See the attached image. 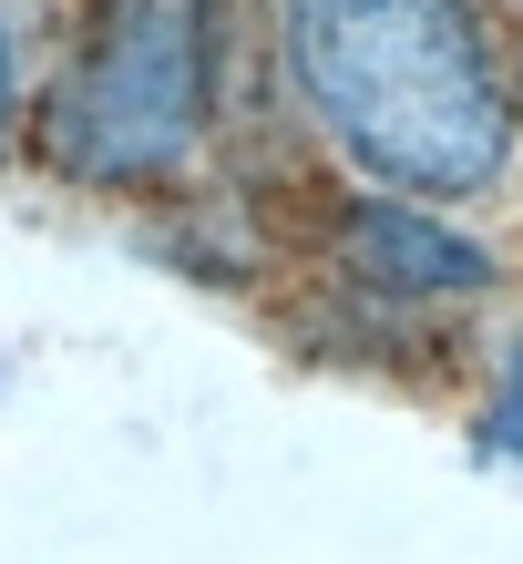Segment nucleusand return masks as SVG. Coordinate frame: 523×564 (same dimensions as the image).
<instances>
[{
    "label": "nucleus",
    "instance_id": "f257e3e1",
    "mask_svg": "<svg viewBox=\"0 0 523 564\" xmlns=\"http://www.w3.org/2000/svg\"><path fill=\"white\" fill-rule=\"evenodd\" d=\"M277 52L370 195L462 206L503 185L523 113L482 0H277Z\"/></svg>",
    "mask_w": 523,
    "mask_h": 564
},
{
    "label": "nucleus",
    "instance_id": "7ed1b4c3",
    "mask_svg": "<svg viewBox=\"0 0 523 564\" xmlns=\"http://www.w3.org/2000/svg\"><path fill=\"white\" fill-rule=\"evenodd\" d=\"M339 268L359 297H390V308H451V297L493 288V257L472 237H451L442 206H411V195H349L339 206Z\"/></svg>",
    "mask_w": 523,
    "mask_h": 564
},
{
    "label": "nucleus",
    "instance_id": "20e7f679",
    "mask_svg": "<svg viewBox=\"0 0 523 564\" xmlns=\"http://www.w3.org/2000/svg\"><path fill=\"white\" fill-rule=\"evenodd\" d=\"M482 452H503L523 462V349H503V370H493V401H482V431H472Z\"/></svg>",
    "mask_w": 523,
    "mask_h": 564
},
{
    "label": "nucleus",
    "instance_id": "f03ea898",
    "mask_svg": "<svg viewBox=\"0 0 523 564\" xmlns=\"http://www.w3.org/2000/svg\"><path fill=\"white\" fill-rule=\"evenodd\" d=\"M226 104V0H92L52 93L31 104V144L83 195L175 185Z\"/></svg>",
    "mask_w": 523,
    "mask_h": 564
},
{
    "label": "nucleus",
    "instance_id": "39448f33",
    "mask_svg": "<svg viewBox=\"0 0 523 564\" xmlns=\"http://www.w3.org/2000/svg\"><path fill=\"white\" fill-rule=\"evenodd\" d=\"M21 113H31V93H21V42H11V21H0V154H11Z\"/></svg>",
    "mask_w": 523,
    "mask_h": 564
},
{
    "label": "nucleus",
    "instance_id": "423d86ee",
    "mask_svg": "<svg viewBox=\"0 0 523 564\" xmlns=\"http://www.w3.org/2000/svg\"><path fill=\"white\" fill-rule=\"evenodd\" d=\"M513 113H523V83H513Z\"/></svg>",
    "mask_w": 523,
    "mask_h": 564
}]
</instances>
